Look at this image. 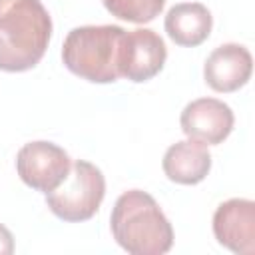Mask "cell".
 I'll return each mask as SVG.
<instances>
[{
    "instance_id": "cell-8",
    "label": "cell",
    "mask_w": 255,
    "mask_h": 255,
    "mask_svg": "<svg viewBox=\"0 0 255 255\" xmlns=\"http://www.w3.org/2000/svg\"><path fill=\"white\" fill-rule=\"evenodd\" d=\"M233 124V110L217 98H197L189 102L179 116L181 131L189 139L205 145H217L227 139Z\"/></svg>"
},
{
    "instance_id": "cell-5",
    "label": "cell",
    "mask_w": 255,
    "mask_h": 255,
    "mask_svg": "<svg viewBox=\"0 0 255 255\" xmlns=\"http://www.w3.org/2000/svg\"><path fill=\"white\" fill-rule=\"evenodd\" d=\"M72 169V159L64 147L54 141H28L18 149L16 171L20 179L44 195L64 183Z\"/></svg>"
},
{
    "instance_id": "cell-2",
    "label": "cell",
    "mask_w": 255,
    "mask_h": 255,
    "mask_svg": "<svg viewBox=\"0 0 255 255\" xmlns=\"http://www.w3.org/2000/svg\"><path fill=\"white\" fill-rule=\"evenodd\" d=\"M116 243L131 255H163L173 245V227L159 203L141 189L124 191L112 209Z\"/></svg>"
},
{
    "instance_id": "cell-10",
    "label": "cell",
    "mask_w": 255,
    "mask_h": 255,
    "mask_svg": "<svg viewBox=\"0 0 255 255\" xmlns=\"http://www.w3.org/2000/svg\"><path fill=\"white\" fill-rule=\"evenodd\" d=\"M161 167L169 181L179 185H195L207 177L211 169V153L207 151L205 143L187 137L165 149Z\"/></svg>"
},
{
    "instance_id": "cell-12",
    "label": "cell",
    "mask_w": 255,
    "mask_h": 255,
    "mask_svg": "<svg viewBox=\"0 0 255 255\" xmlns=\"http://www.w3.org/2000/svg\"><path fill=\"white\" fill-rule=\"evenodd\" d=\"M106 10L131 24H147L161 14L165 0H102Z\"/></svg>"
},
{
    "instance_id": "cell-9",
    "label": "cell",
    "mask_w": 255,
    "mask_h": 255,
    "mask_svg": "<svg viewBox=\"0 0 255 255\" xmlns=\"http://www.w3.org/2000/svg\"><path fill=\"white\" fill-rule=\"evenodd\" d=\"M253 72L251 52L235 42L217 46L203 64L205 84L221 94H231L243 88Z\"/></svg>"
},
{
    "instance_id": "cell-7",
    "label": "cell",
    "mask_w": 255,
    "mask_h": 255,
    "mask_svg": "<svg viewBox=\"0 0 255 255\" xmlns=\"http://www.w3.org/2000/svg\"><path fill=\"white\" fill-rule=\"evenodd\" d=\"M213 235L219 245L237 253H255V203L251 199L233 197L217 205L213 213Z\"/></svg>"
},
{
    "instance_id": "cell-13",
    "label": "cell",
    "mask_w": 255,
    "mask_h": 255,
    "mask_svg": "<svg viewBox=\"0 0 255 255\" xmlns=\"http://www.w3.org/2000/svg\"><path fill=\"white\" fill-rule=\"evenodd\" d=\"M14 253V237L6 225L0 223V255H12Z\"/></svg>"
},
{
    "instance_id": "cell-3",
    "label": "cell",
    "mask_w": 255,
    "mask_h": 255,
    "mask_svg": "<svg viewBox=\"0 0 255 255\" xmlns=\"http://www.w3.org/2000/svg\"><path fill=\"white\" fill-rule=\"evenodd\" d=\"M124 36L126 30L116 24L78 26L68 32L62 44L64 66L92 84L118 82Z\"/></svg>"
},
{
    "instance_id": "cell-11",
    "label": "cell",
    "mask_w": 255,
    "mask_h": 255,
    "mask_svg": "<svg viewBox=\"0 0 255 255\" xmlns=\"http://www.w3.org/2000/svg\"><path fill=\"white\" fill-rule=\"evenodd\" d=\"M163 28L177 46L195 48L209 38L213 16L201 2H179L167 10Z\"/></svg>"
},
{
    "instance_id": "cell-1",
    "label": "cell",
    "mask_w": 255,
    "mask_h": 255,
    "mask_svg": "<svg viewBox=\"0 0 255 255\" xmlns=\"http://www.w3.org/2000/svg\"><path fill=\"white\" fill-rule=\"evenodd\" d=\"M52 18L42 0H0V70L26 72L44 58Z\"/></svg>"
},
{
    "instance_id": "cell-4",
    "label": "cell",
    "mask_w": 255,
    "mask_h": 255,
    "mask_svg": "<svg viewBox=\"0 0 255 255\" xmlns=\"http://www.w3.org/2000/svg\"><path fill=\"white\" fill-rule=\"evenodd\" d=\"M104 195L106 177L102 169L86 159H76L64 183L46 193V205L58 219L80 223L98 213Z\"/></svg>"
},
{
    "instance_id": "cell-6",
    "label": "cell",
    "mask_w": 255,
    "mask_h": 255,
    "mask_svg": "<svg viewBox=\"0 0 255 255\" xmlns=\"http://www.w3.org/2000/svg\"><path fill=\"white\" fill-rule=\"evenodd\" d=\"M167 48L163 38L149 28L126 32L120 54V78L141 84L155 78L165 64Z\"/></svg>"
}]
</instances>
